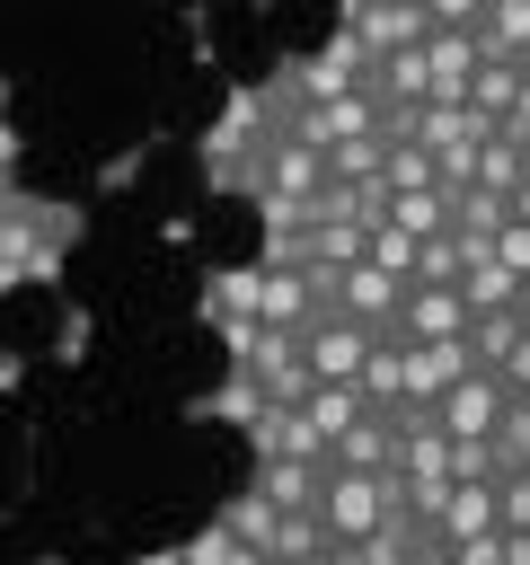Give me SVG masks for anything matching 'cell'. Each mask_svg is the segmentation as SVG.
I'll list each match as a JSON object with an SVG mask.
<instances>
[{
	"label": "cell",
	"instance_id": "1",
	"mask_svg": "<svg viewBox=\"0 0 530 565\" xmlns=\"http://www.w3.org/2000/svg\"><path fill=\"white\" fill-rule=\"evenodd\" d=\"M327 282H336V265H230V274H212V291H203V309L212 318H265V327H309L318 309H327Z\"/></svg>",
	"mask_w": 530,
	"mask_h": 565
},
{
	"label": "cell",
	"instance_id": "2",
	"mask_svg": "<svg viewBox=\"0 0 530 565\" xmlns=\"http://www.w3.org/2000/svg\"><path fill=\"white\" fill-rule=\"evenodd\" d=\"M230 335V371H247L265 397L300 406L309 397V353H300V327H265V318H212Z\"/></svg>",
	"mask_w": 530,
	"mask_h": 565
},
{
	"label": "cell",
	"instance_id": "3",
	"mask_svg": "<svg viewBox=\"0 0 530 565\" xmlns=\"http://www.w3.org/2000/svg\"><path fill=\"white\" fill-rule=\"evenodd\" d=\"M353 88H371V53H362L353 26H336V44H318V53H300L265 79V97H283V106H327V97H353Z\"/></svg>",
	"mask_w": 530,
	"mask_h": 565
},
{
	"label": "cell",
	"instance_id": "4",
	"mask_svg": "<svg viewBox=\"0 0 530 565\" xmlns=\"http://www.w3.org/2000/svg\"><path fill=\"white\" fill-rule=\"evenodd\" d=\"M389 512H398V477H389V468H344V459H327V477H318V521L336 530V547L371 539Z\"/></svg>",
	"mask_w": 530,
	"mask_h": 565
},
{
	"label": "cell",
	"instance_id": "5",
	"mask_svg": "<svg viewBox=\"0 0 530 565\" xmlns=\"http://www.w3.org/2000/svg\"><path fill=\"white\" fill-rule=\"evenodd\" d=\"M504 406H512V380H504L495 362H468V371L433 397L442 433H495V424H504Z\"/></svg>",
	"mask_w": 530,
	"mask_h": 565
},
{
	"label": "cell",
	"instance_id": "6",
	"mask_svg": "<svg viewBox=\"0 0 530 565\" xmlns=\"http://www.w3.org/2000/svg\"><path fill=\"white\" fill-rule=\"evenodd\" d=\"M371 335H380V327H362V318H344V309H318V318L300 327L309 380H362V353H371Z\"/></svg>",
	"mask_w": 530,
	"mask_h": 565
},
{
	"label": "cell",
	"instance_id": "7",
	"mask_svg": "<svg viewBox=\"0 0 530 565\" xmlns=\"http://www.w3.org/2000/svg\"><path fill=\"white\" fill-rule=\"evenodd\" d=\"M398 300H406V274H389V265H371V256L336 265V282H327V309H344V318H362V327H389Z\"/></svg>",
	"mask_w": 530,
	"mask_h": 565
},
{
	"label": "cell",
	"instance_id": "8",
	"mask_svg": "<svg viewBox=\"0 0 530 565\" xmlns=\"http://www.w3.org/2000/svg\"><path fill=\"white\" fill-rule=\"evenodd\" d=\"M389 335H406V344H424V335H468V300H459V282H406Z\"/></svg>",
	"mask_w": 530,
	"mask_h": 565
},
{
	"label": "cell",
	"instance_id": "9",
	"mask_svg": "<svg viewBox=\"0 0 530 565\" xmlns=\"http://www.w3.org/2000/svg\"><path fill=\"white\" fill-rule=\"evenodd\" d=\"M477 62H486V44H477V26H433L424 35V97H459L468 106V79H477Z\"/></svg>",
	"mask_w": 530,
	"mask_h": 565
},
{
	"label": "cell",
	"instance_id": "10",
	"mask_svg": "<svg viewBox=\"0 0 530 565\" xmlns=\"http://www.w3.org/2000/svg\"><path fill=\"white\" fill-rule=\"evenodd\" d=\"M468 362H477V344H468V335H424V344H406V397H424V406H433Z\"/></svg>",
	"mask_w": 530,
	"mask_h": 565
},
{
	"label": "cell",
	"instance_id": "11",
	"mask_svg": "<svg viewBox=\"0 0 530 565\" xmlns=\"http://www.w3.org/2000/svg\"><path fill=\"white\" fill-rule=\"evenodd\" d=\"M318 477H327V459H292V450H274V459H256V494L274 503V512H309L318 503Z\"/></svg>",
	"mask_w": 530,
	"mask_h": 565
},
{
	"label": "cell",
	"instance_id": "12",
	"mask_svg": "<svg viewBox=\"0 0 530 565\" xmlns=\"http://www.w3.org/2000/svg\"><path fill=\"white\" fill-rule=\"evenodd\" d=\"M353 388H362V406H380V415H389V406H406V335H389V327H380V335H371V353H362V380H353Z\"/></svg>",
	"mask_w": 530,
	"mask_h": 565
},
{
	"label": "cell",
	"instance_id": "13",
	"mask_svg": "<svg viewBox=\"0 0 530 565\" xmlns=\"http://www.w3.org/2000/svg\"><path fill=\"white\" fill-rule=\"evenodd\" d=\"M459 300H468V318H477V309H512V300H521V274H512L495 247H468V265H459Z\"/></svg>",
	"mask_w": 530,
	"mask_h": 565
},
{
	"label": "cell",
	"instance_id": "14",
	"mask_svg": "<svg viewBox=\"0 0 530 565\" xmlns=\"http://www.w3.org/2000/svg\"><path fill=\"white\" fill-rule=\"evenodd\" d=\"M300 415H309V433H318V441L336 450V433H344L353 415H371V406H362V388H353V380H309V397H300Z\"/></svg>",
	"mask_w": 530,
	"mask_h": 565
},
{
	"label": "cell",
	"instance_id": "15",
	"mask_svg": "<svg viewBox=\"0 0 530 565\" xmlns=\"http://www.w3.org/2000/svg\"><path fill=\"white\" fill-rule=\"evenodd\" d=\"M521 79H530V62L486 53V62H477V79H468V115H495V124H504V106L521 97Z\"/></svg>",
	"mask_w": 530,
	"mask_h": 565
},
{
	"label": "cell",
	"instance_id": "16",
	"mask_svg": "<svg viewBox=\"0 0 530 565\" xmlns=\"http://www.w3.org/2000/svg\"><path fill=\"white\" fill-rule=\"evenodd\" d=\"M327 459H344V468H389L398 459V433H389V415L371 406V415H353L344 433H336V450Z\"/></svg>",
	"mask_w": 530,
	"mask_h": 565
},
{
	"label": "cell",
	"instance_id": "17",
	"mask_svg": "<svg viewBox=\"0 0 530 565\" xmlns=\"http://www.w3.org/2000/svg\"><path fill=\"white\" fill-rule=\"evenodd\" d=\"M521 177H530V141H512V132L495 124V132L477 141V185H495V194H512Z\"/></svg>",
	"mask_w": 530,
	"mask_h": 565
},
{
	"label": "cell",
	"instance_id": "18",
	"mask_svg": "<svg viewBox=\"0 0 530 565\" xmlns=\"http://www.w3.org/2000/svg\"><path fill=\"white\" fill-rule=\"evenodd\" d=\"M477 44H486V53H512V62H530V0H486V18H477Z\"/></svg>",
	"mask_w": 530,
	"mask_h": 565
},
{
	"label": "cell",
	"instance_id": "19",
	"mask_svg": "<svg viewBox=\"0 0 530 565\" xmlns=\"http://www.w3.org/2000/svg\"><path fill=\"white\" fill-rule=\"evenodd\" d=\"M380 185H389V194H406V185H442V168H433V150H424V141L389 132V150H380Z\"/></svg>",
	"mask_w": 530,
	"mask_h": 565
},
{
	"label": "cell",
	"instance_id": "20",
	"mask_svg": "<svg viewBox=\"0 0 530 565\" xmlns=\"http://www.w3.org/2000/svg\"><path fill=\"white\" fill-rule=\"evenodd\" d=\"M274 521H283V512H274V503H265L256 486L221 503V530H230V539H247V547H265V556H274Z\"/></svg>",
	"mask_w": 530,
	"mask_h": 565
},
{
	"label": "cell",
	"instance_id": "21",
	"mask_svg": "<svg viewBox=\"0 0 530 565\" xmlns=\"http://www.w3.org/2000/svg\"><path fill=\"white\" fill-rule=\"evenodd\" d=\"M389 221H406L415 238H433V230H451V194L442 185H406V194H389Z\"/></svg>",
	"mask_w": 530,
	"mask_h": 565
},
{
	"label": "cell",
	"instance_id": "22",
	"mask_svg": "<svg viewBox=\"0 0 530 565\" xmlns=\"http://www.w3.org/2000/svg\"><path fill=\"white\" fill-rule=\"evenodd\" d=\"M521 335H530V318H521V309H477V318H468V344H477V362H504Z\"/></svg>",
	"mask_w": 530,
	"mask_h": 565
},
{
	"label": "cell",
	"instance_id": "23",
	"mask_svg": "<svg viewBox=\"0 0 530 565\" xmlns=\"http://www.w3.org/2000/svg\"><path fill=\"white\" fill-rule=\"evenodd\" d=\"M459 265H468L459 230H433V238H415V274L406 282H459Z\"/></svg>",
	"mask_w": 530,
	"mask_h": 565
},
{
	"label": "cell",
	"instance_id": "24",
	"mask_svg": "<svg viewBox=\"0 0 530 565\" xmlns=\"http://www.w3.org/2000/svg\"><path fill=\"white\" fill-rule=\"evenodd\" d=\"M380 150H389V124H380V132L336 141V150H327V177H380Z\"/></svg>",
	"mask_w": 530,
	"mask_h": 565
},
{
	"label": "cell",
	"instance_id": "25",
	"mask_svg": "<svg viewBox=\"0 0 530 565\" xmlns=\"http://www.w3.org/2000/svg\"><path fill=\"white\" fill-rule=\"evenodd\" d=\"M495 503H504V530H530V468H504L495 477Z\"/></svg>",
	"mask_w": 530,
	"mask_h": 565
},
{
	"label": "cell",
	"instance_id": "26",
	"mask_svg": "<svg viewBox=\"0 0 530 565\" xmlns=\"http://www.w3.org/2000/svg\"><path fill=\"white\" fill-rule=\"evenodd\" d=\"M495 441H504V468H530V406H521V397L504 406V424H495Z\"/></svg>",
	"mask_w": 530,
	"mask_h": 565
},
{
	"label": "cell",
	"instance_id": "27",
	"mask_svg": "<svg viewBox=\"0 0 530 565\" xmlns=\"http://www.w3.org/2000/svg\"><path fill=\"white\" fill-rule=\"evenodd\" d=\"M486 247H495V256H504L512 274H530V221H521V212H512V221H504V230H495Z\"/></svg>",
	"mask_w": 530,
	"mask_h": 565
},
{
	"label": "cell",
	"instance_id": "28",
	"mask_svg": "<svg viewBox=\"0 0 530 565\" xmlns=\"http://www.w3.org/2000/svg\"><path fill=\"white\" fill-rule=\"evenodd\" d=\"M433 9V26H477L486 18V0H424Z\"/></svg>",
	"mask_w": 530,
	"mask_h": 565
},
{
	"label": "cell",
	"instance_id": "29",
	"mask_svg": "<svg viewBox=\"0 0 530 565\" xmlns=\"http://www.w3.org/2000/svg\"><path fill=\"white\" fill-rule=\"evenodd\" d=\"M512 212H521V221H530V177H521V185H512Z\"/></svg>",
	"mask_w": 530,
	"mask_h": 565
}]
</instances>
